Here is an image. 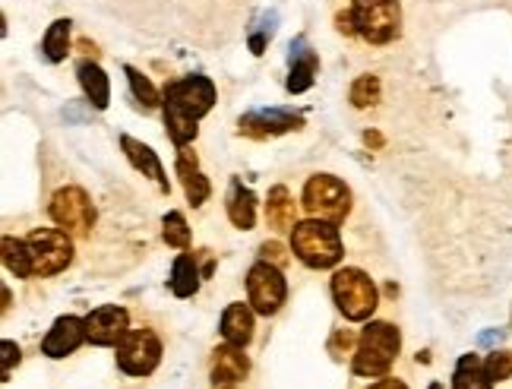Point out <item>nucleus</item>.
<instances>
[{"mask_svg": "<svg viewBox=\"0 0 512 389\" xmlns=\"http://www.w3.org/2000/svg\"><path fill=\"white\" fill-rule=\"evenodd\" d=\"M399 348H402V336L396 326L383 320L367 323L358 339V352H354V364H351L354 374L370 377V380L383 377L392 367V361H396Z\"/></svg>", "mask_w": 512, "mask_h": 389, "instance_id": "obj_1", "label": "nucleus"}, {"mask_svg": "<svg viewBox=\"0 0 512 389\" xmlns=\"http://www.w3.org/2000/svg\"><path fill=\"white\" fill-rule=\"evenodd\" d=\"M291 250L310 269H332L342 260V238L332 222H298L291 228Z\"/></svg>", "mask_w": 512, "mask_h": 389, "instance_id": "obj_2", "label": "nucleus"}, {"mask_svg": "<svg viewBox=\"0 0 512 389\" xmlns=\"http://www.w3.org/2000/svg\"><path fill=\"white\" fill-rule=\"evenodd\" d=\"M332 301L351 323H364L373 317V310L380 304L377 285L361 269H339L332 276Z\"/></svg>", "mask_w": 512, "mask_h": 389, "instance_id": "obj_3", "label": "nucleus"}, {"mask_svg": "<svg viewBox=\"0 0 512 389\" xmlns=\"http://www.w3.org/2000/svg\"><path fill=\"white\" fill-rule=\"evenodd\" d=\"M26 241L32 276H57L73 263V241L64 228H35Z\"/></svg>", "mask_w": 512, "mask_h": 389, "instance_id": "obj_4", "label": "nucleus"}, {"mask_svg": "<svg viewBox=\"0 0 512 389\" xmlns=\"http://www.w3.org/2000/svg\"><path fill=\"white\" fill-rule=\"evenodd\" d=\"M351 16L354 29L370 45H389L402 29L399 0H354Z\"/></svg>", "mask_w": 512, "mask_h": 389, "instance_id": "obj_5", "label": "nucleus"}, {"mask_svg": "<svg viewBox=\"0 0 512 389\" xmlns=\"http://www.w3.org/2000/svg\"><path fill=\"white\" fill-rule=\"evenodd\" d=\"M304 209L313 219L339 225V222H345L348 209H351V190L336 178V174H313L304 187Z\"/></svg>", "mask_w": 512, "mask_h": 389, "instance_id": "obj_6", "label": "nucleus"}, {"mask_svg": "<svg viewBox=\"0 0 512 389\" xmlns=\"http://www.w3.org/2000/svg\"><path fill=\"white\" fill-rule=\"evenodd\" d=\"M212 105H215V83L209 76L193 73L177 83H168V89H165V111L184 114L190 121L206 118Z\"/></svg>", "mask_w": 512, "mask_h": 389, "instance_id": "obj_7", "label": "nucleus"}, {"mask_svg": "<svg viewBox=\"0 0 512 389\" xmlns=\"http://www.w3.org/2000/svg\"><path fill=\"white\" fill-rule=\"evenodd\" d=\"M247 295H250V304L256 314H263V317L279 314L288 298V282L282 276V269L269 260L253 263L247 272Z\"/></svg>", "mask_w": 512, "mask_h": 389, "instance_id": "obj_8", "label": "nucleus"}, {"mask_svg": "<svg viewBox=\"0 0 512 389\" xmlns=\"http://www.w3.org/2000/svg\"><path fill=\"white\" fill-rule=\"evenodd\" d=\"M162 361V342L152 329H127L117 342V367L130 377H149Z\"/></svg>", "mask_w": 512, "mask_h": 389, "instance_id": "obj_9", "label": "nucleus"}, {"mask_svg": "<svg viewBox=\"0 0 512 389\" xmlns=\"http://www.w3.org/2000/svg\"><path fill=\"white\" fill-rule=\"evenodd\" d=\"M51 219L57 228H64L67 235H89L95 225V206L83 187H61L51 197Z\"/></svg>", "mask_w": 512, "mask_h": 389, "instance_id": "obj_10", "label": "nucleus"}, {"mask_svg": "<svg viewBox=\"0 0 512 389\" xmlns=\"http://www.w3.org/2000/svg\"><path fill=\"white\" fill-rule=\"evenodd\" d=\"M130 329V317L124 307L117 304H105V307H95L92 314L86 317V336L92 345H117Z\"/></svg>", "mask_w": 512, "mask_h": 389, "instance_id": "obj_11", "label": "nucleus"}, {"mask_svg": "<svg viewBox=\"0 0 512 389\" xmlns=\"http://www.w3.org/2000/svg\"><path fill=\"white\" fill-rule=\"evenodd\" d=\"M238 127H241L244 136L263 140V136H279V133L304 127V118H301V114H294V111H285V108H269V111H250V114H244Z\"/></svg>", "mask_w": 512, "mask_h": 389, "instance_id": "obj_12", "label": "nucleus"}, {"mask_svg": "<svg viewBox=\"0 0 512 389\" xmlns=\"http://www.w3.org/2000/svg\"><path fill=\"white\" fill-rule=\"evenodd\" d=\"M86 339H89L86 336V320H80V317H57L54 326L48 329V336L42 339V355H48V358H67Z\"/></svg>", "mask_w": 512, "mask_h": 389, "instance_id": "obj_13", "label": "nucleus"}, {"mask_svg": "<svg viewBox=\"0 0 512 389\" xmlns=\"http://www.w3.org/2000/svg\"><path fill=\"white\" fill-rule=\"evenodd\" d=\"M247 374H250V361L244 355V348L225 342L212 352V386L215 389H228L234 383H241Z\"/></svg>", "mask_w": 512, "mask_h": 389, "instance_id": "obj_14", "label": "nucleus"}, {"mask_svg": "<svg viewBox=\"0 0 512 389\" xmlns=\"http://www.w3.org/2000/svg\"><path fill=\"white\" fill-rule=\"evenodd\" d=\"M288 61H291V73H288V92L291 95H301L313 86V76H317V54H313L307 48L304 38H298V42H291V54H288Z\"/></svg>", "mask_w": 512, "mask_h": 389, "instance_id": "obj_15", "label": "nucleus"}, {"mask_svg": "<svg viewBox=\"0 0 512 389\" xmlns=\"http://www.w3.org/2000/svg\"><path fill=\"white\" fill-rule=\"evenodd\" d=\"M121 149H124L127 159H130V165H133L136 171H143L146 178H152L155 184H159L162 193L171 190V184H168V178H165V168H162V162H159V155H155L146 143L133 140V136L124 133V136H121Z\"/></svg>", "mask_w": 512, "mask_h": 389, "instance_id": "obj_16", "label": "nucleus"}, {"mask_svg": "<svg viewBox=\"0 0 512 389\" xmlns=\"http://www.w3.org/2000/svg\"><path fill=\"white\" fill-rule=\"evenodd\" d=\"M177 174H181V181H184V193H187V200L193 206H203L209 200V181L200 174V165H196V155L181 146V152H177Z\"/></svg>", "mask_w": 512, "mask_h": 389, "instance_id": "obj_17", "label": "nucleus"}, {"mask_svg": "<svg viewBox=\"0 0 512 389\" xmlns=\"http://www.w3.org/2000/svg\"><path fill=\"white\" fill-rule=\"evenodd\" d=\"M253 310L247 304H228L225 314H222V336L225 342L238 345V348H247L250 339H253Z\"/></svg>", "mask_w": 512, "mask_h": 389, "instance_id": "obj_18", "label": "nucleus"}, {"mask_svg": "<svg viewBox=\"0 0 512 389\" xmlns=\"http://www.w3.org/2000/svg\"><path fill=\"white\" fill-rule=\"evenodd\" d=\"M76 76H80V86H83V92H86V99H89L98 111H105L108 102H111V83H108L105 70L98 67L95 61H80V67H76Z\"/></svg>", "mask_w": 512, "mask_h": 389, "instance_id": "obj_19", "label": "nucleus"}, {"mask_svg": "<svg viewBox=\"0 0 512 389\" xmlns=\"http://www.w3.org/2000/svg\"><path fill=\"white\" fill-rule=\"evenodd\" d=\"M228 219L234 228L241 231H250L256 225V197L253 190H247L241 181L231 184V193H228Z\"/></svg>", "mask_w": 512, "mask_h": 389, "instance_id": "obj_20", "label": "nucleus"}, {"mask_svg": "<svg viewBox=\"0 0 512 389\" xmlns=\"http://www.w3.org/2000/svg\"><path fill=\"white\" fill-rule=\"evenodd\" d=\"M494 380H490L487 367L478 355H462L456 364V374H452V389H490Z\"/></svg>", "mask_w": 512, "mask_h": 389, "instance_id": "obj_21", "label": "nucleus"}, {"mask_svg": "<svg viewBox=\"0 0 512 389\" xmlns=\"http://www.w3.org/2000/svg\"><path fill=\"white\" fill-rule=\"evenodd\" d=\"M171 291L177 298H193L200 291V269H196V257L181 254L171 266Z\"/></svg>", "mask_w": 512, "mask_h": 389, "instance_id": "obj_22", "label": "nucleus"}, {"mask_svg": "<svg viewBox=\"0 0 512 389\" xmlns=\"http://www.w3.org/2000/svg\"><path fill=\"white\" fill-rule=\"evenodd\" d=\"M266 219H269L272 228H279V231L294 228V219H298V206H294L291 193H288L285 187H272V190H269Z\"/></svg>", "mask_w": 512, "mask_h": 389, "instance_id": "obj_23", "label": "nucleus"}, {"mask_svg": "<svg viewBox=\"0 0 512 389\" xmlns=\"http://www.w3.org/2000/svg\"><path fill=\"white\" fill-rule=\"evenodd\" d=\"M42 51L51 64H61L67 61L70 54V19H54L45 32V42H42Z\"/></svg>", "mask_w": 512, "mask_h": 389, "instance_id": "obj_24", "label": "nucleus"}, {"mask_svg": "<svg viewBox=\"0 0 512 389\" xmlns=\"http://www.w3.org/2000/svg\"><path fill=\"white\" fill-rule=\"evenodd\" d=\"M4 266L13 272L16 279H32V266H29V254H26V241L19 238H4Z\"/></svg>", "mask_w": 512, "mask_h": 389, "instance_id": "obj_25", "label": "nucleus"}, {"mask_svg": "<svg viewBox=\"0 0 512 389\" xmlns=\"http://www.w3.org/2000/svg\"><path fill=\"white\" fill-rule=\"evenodd\" d=\"M377 102H380V80H377V76H370V73L358 76L354 86H351V105L354 108H370Z\"/></svg>", "mask_w": 512, "mask_h": 389, "instance_id": "obj_26", "label": "nucleus"}, {"mask_svg": "<svg viewBox=\"0 0 512 389\" xmlns=\"http://www.w3.org/2000/svg\"><path fill=\"white\" fill-rule=\"evenodd\" d=\"M162 238H165L168 247H177V250H184L190 244V228H187V219L181 216V212H168V216H165Z\"/></svg>", "mask_w": 512, "mask_h": 389, "instance_id": "obj_27", "label": "nucleus"}, {"mask_svg": "<svg viewBox=\"0 0 512 389\" xmlns=\"http://www.w3.org/2000/svg\"><path fill=\"white\" fill-rule=\"evenodd\" d=\"M127 73V80H130V89H133V95H136V99H140L146 108H155V105H159V92H155V86L146 80V76L140 73V70H136V67H127L124 70Z\"/></svg>", "mask_w": 512, "mask_h": 389, "instance_id": "obj_28", "label": "nucleus"}, {"mask_svg": "<svg viewBox=\"0 0 512 389\" xmlns=\"http://www.w3.org/2000/svg\"><path fill=\"white\" fill-rule=\"evenodd\" d=\"M484 367H487L490 380H509L512 377V352H494L484 361Z\"/></svg>", "mask_w": 512, "mask_h": 389, "instance_id": "obj_29", "label": "nucleus"}, {"mask_svg": "<svg viewBox=\"0 0 512 389\" xmlns=\"http://www.w3.org/2000/svg\"><path fill=\"white\" fill-rule=\"evenodd\" d=\"M0 352H4V367H0V377L10 380L13 364H19V358H23V352H19V345H16V342H10V339H4V345H0Z\"/></svg>", "mask_w": 512, "mask_h": 389, "instance_id": "obj_30", "label": "nucleus"}, {"mask_svg": "<svg viewBox=\"0 0 512 389\" xmlns=\"http://www.w3.org/2000/svg\"><path fill=\"white\" fill-rule=\"evenodd\" d=\"M351 345H354V333L351 329H339V333L329 339V352L336 358H345L351 352Z\"/></svg>", "mask_w": 512, "mask_h": 389, "instance_id": "obj_31", "label": "nucleus"}, {"mask_svg": "<svg viewBox=\"0 0 512 389\" xmlns=\"http://www.w3.org/2000/svg\"><path fill=\"white\" fill-rule=\"evenodd\" d=\"M260 254H263V260H269V263H275V266H285V247H282L279 241H266V244L260 247Z\"/></svg>", "mask_w": 512, "mask_h": 389, "instance_id": "obj_32", "label": "nucleus"}, {"mask_svg": "<svg viewBox=\"0 0 512 389\" xmlns=\"http://www.w3.org/2000/svg\"><path fill=\"white\" fill-rule=\"evenodd\" d=\"M478 342L481 345H497V342H503V329H490V333H481Z\"/></svg>", "mask_w": 512, "mask_h": 389, "instance_id": "obj_33", "label": "nucleus"}, {"mask_svg": "<svg viewBox=\"0 0 512 389\" xmlns=\"http://www.w3.org/2000/svg\"><path fill=\"white\" fill-rule=\"evenodd\" d=\"M370 389H408L402 380H396V377H386V380H380V383H373Z\"/></svg>", "mask_w": 512, "mask_h": 389, "instance_id": "obj_34", "label": "nucleus"}, {"mask_svg": "<svg viewBox=\"0 0 512 389\" xmlns=\"http://www.w3.org/2000/svg\"><path fill=\"white\" fill-rule=\"evenodd\" d=\"M364 143L373 146V149H380V146H383V136H380V133H373V130H367V133H364Z\"/></svg>", "mask_w": 512, "mask_h": 389, "instance_id": "obj_35", "label": "nucleus"}, {"mask_svg": "<svg viewBox=\"0 0 512 389\" xmlns=\"http://www.w3.org/2000/svg\"><path fill=\"white\" fill-rule=\"evenodd\" d=\"M430 389H446L443 383H430Z\"/></svg>", "mask_w": 512, "mask_h": 389, "instance_id": "obj_36", "label": "nucleus"}]
</instances>
